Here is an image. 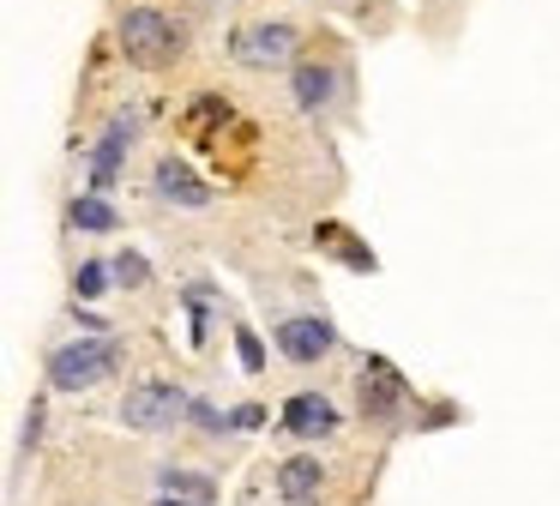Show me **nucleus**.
<instances>
[{
	"label": "nucleus",
	"mask_w": 560,
	"mask_h": 506,
	"mask_svg": "<svg viewBox=\"0 0 560 506\" xmlns=\"http://www.w3.org/2000/svg\"><path fill=\"white\" fill-rule=\"evenodd\" d=\"M182 24L170 19V12H151V7H133L121 19V48L133 60H145V67H163V60H175L182 55Z\"/></svg>",
	"instance_id": "obj_1"
},
{
	"label": "nucleus",
	"mask_w": 560,
	"mask_h": 506,
	"mask_svg": "<svg viewBox=\"0 0 560 506\" xmlns=\"http://www.w3.org/2000/svg\"><path fill=\"white\" fill-rule=\"evenodd\" d=\"M109 361H115V349L103 344V337H91V344H67V349H55L49 380L61 386V392H79V386L103 380V373H109Z\"/></svg>",
	"instance_id": "obj_2"
},
{
	"label": "nucleus",
	"mask_w": 560,
	"mask_h": 506,
	"mask_svg": "<svg viewBox=\"0 0 560 506\" xmlns=\"http://www.w3.org/2000/svg\"><path fill=\"white\" fill-rule=\"evenodd\" d=\"M182 410H187V398L175 386H139V392H127L121 416H127V428H170Z\"/></svg>",
	"instance_id": "obj_3"
},
{
	"label": "nucleus",
	"mask_w": 560,
	"mask_h": 506,
	"mask_svg": "<svg viewBox=\"0 0 560 506\" xmlns=\"http://www.w3.org/2000/svg\"><path fill=\"white\" fill-rule=\"evenodd\" d=\"M290 48H295L290 24H247V31L235 36V55H242L247 67H259V60H283Z\"/></svg>",
	"instance_id": "obj_4"
},
{
	"label": "nucleus",
	"mask_w": 560,
	"mask_h": 506,
	"mask_svg": "<svg viewBox=\"0 0 560 506\" xmlns=\"http://www.w3.org/2000/svg\"><path fill=\"white\" fill-rule=\"evenodd\" d=\"M278 344L290 361H319L331 349V325L326 320H283L278 325Z\"/></svg>",
	"instance_id": "obj_5"
},
{
	"label": "nucleus",
	"mask_w": 560,
	"mask_h": 506,
	"mask_svg": "<svg viewBox=\"0 0 560 506\" xmlns=\"http://www.w3.org/2000/svg\"><path fill=\"white\" fill-rule=\"evenodd\" d=\"M158 193H163V199H175V205H206L211 199L206 181H194V169L175 163V157H170V163H158Z\"/></svg>",
	"instance_id": "obj_6"
},
{
	"label": "nucleus",
	"mask_w": 560,
	"mask_h": 506,
	"mask_svg": "<svg viewBox=\"0 0 560 506\" xmlns=\"http://www.w3.org/2000/svg\"><path fill=\"white\" fill-rule=\"evenodd\" d=\"M331 422H338V416H331V404L319 392L290 398V410H283V428H290V434H326Z\"/></svg>",
	"instance_id": "obj_7"
},
{
	"label": "nucleus",
	"mask_w": 560,
	"mask_h": 506,
	"mask_svg": "<svg viewBox=\"0 0 560 506\" xmlns=\"http://www.w3.org/2000/svg\"><path fill=\"white\" fill-rule=\"evenodd\" d=\"M278 494L290 506H307L319 494V458H290V464L278 470Z\"/></svg>",
	"instance_id": "obj_8"
},
{
	"label": "nucleus",
	"mask_w": 560,
	"mask_h": 506,
	"mask_svg": "<svg viewBox=\"0 0 560 506\" xmlns=\"http://www.w3.org/2000/svg\"><path fill=\"white\" fill-rule=\"evenodd\" d=\"M127 139H133V120H115L109 139H103V151H97V169H91V181H97V187H109V181H115V163H121V145Z\"/></svg>",
	"instance_id": "obj_9"
},
{
	"label": "nucleus",
	"mask_w": 560,
	"mask_h": 506,
	"mask_svg": "<svg viewBox=\"0 0 560 506\" xmlns=\"http://www.w3.org/2000/svg\"><path fill=\"white\" fill-rule=\"evenodd\" d=\"M331 67H295V96H302V108H319L331 96Z\"/></svg>",
	"instance_id": "obj_10"
},
{
	"label": "nucleus",
	"mask_w": 560,
	"mask_h": 506,
	"mask_svg": "<svg viewBox=\"0 0 560 506\" xmlns=\"http://www.w3.org/2000/svg\"><path fill=\"white\" fill-rule=\"evenodd\" d=\"M362 404H368V410H380V416H386V410L398 404V380H392V368L362 373Z\"/></svg>",
	"instance_id": "obj_11"
},
{
	"label": "nucleus",
	"mask_w": 560,
	"mask_h": 506,
	"mask_svg": "<svg viewBox=\"0 0 560 506\" xmlns=\"http://www.w3.org/2000/svg\"><path fill=\"white\" fill-rule=\"evenodd\" d=\"M73 223H79V229H109L115 217H109V205H103V199H79V205H73Z\"/></svg>",
	"instance_id": "obj_12"
},
{
	"label": "nucleus",
	"mask_w": 560,
	"mask_h": 506,
	"mask_svg": "<svg viewBox=\"0 0 560 506\" xmlns=\"http://www.w3.org/2000/svg\"><path fill=\"white\" fill-rule=\"evenodd\" d=\"M103 284H109V277H103V265H97V260H91V265H85V272H79V296H97V289H103Z\"/></svg>",
	"instance_id": "obj_13"
},
{
	"label": "nucleus",
	"mask_w": 560,
	"mask_h": 506,
	"mask_svg": "<svg viewBox=\"0 0 560 506\" xmlns=\"http://www.w3.org/2000/svg\"><path fill=\"white\" fill-rule=\"evenodd\" d=\"M115 277H121V284H145V265H139V260H121V272H115Z\"/></svg>",
	"instance_id": "obj_14"
},
{
	"label": "nucleus",
	"mask_w": 560,
	"mask_h": 506,
	"mask_svg": "<svg viewBox=\"0 0 560 506\" xmlns=\"http://www.w3.org/2000/svg\"><path fill=\"white\" fill-rule=\"evenodd\" d=\"M242 356H247V368H266V361H259V344H254V332H242Z\"/></svg>",
	"instance_id": "obj_15"
}]
</instances>
